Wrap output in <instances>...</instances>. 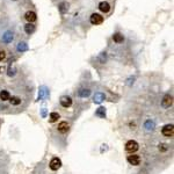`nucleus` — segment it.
Segmentation results:
<instances>
[{
	"label": "nucleus",
	"instance_id": "obj_1",
	"mask_svg": "<svg viewBox=\"0 0 174 174\" xmlns=\"http://www.w3.org/2000/svg\"><path fill=\"white\" fill-rule=\"evenodd\" d=\"M138 148H139V145H138V143L136 142V141H129V142H127V144H125V151L131 153V155L134 152H136Z\"/></svg>",
	"mask_w": 174,
	"mask_h": 174
},
{
	"label": "nucleus",
	"instance_id": "obj_2",
	"mask_svg": "<svg viewBox=\"0 0 174 174\" xmlns=\"http://www.w3.org/2000/svg\"><path fill=\"white\" fill-rule=\"evenodd\" d=\"M161 134L165 136V137H173L174 135L173 124H166V125L161 129Z\"/></svg>",
	"mask_w": 174,
	"mask_h": 174
},
{
	"label": "nucleus",
	"instance_id": "obj_3",
	"mask_svg": "<svg viewBox=\"0 0 174 174\" xmlns=\"http://www.w3.org/2000/svg\"><path fill=\"white\" fill-rule=\"evenodd\" d=\"M172 104H173V97L171 94H166L165 97H162V100H161L162 108H169Z\"/></svg>",
	"mask_w": 174,
	"mask_h": 174
},
{
	"label": "nucleus",
	"instance_id": "obj_4",
	"mask_svg": "<svg viewBox=\"0 0 174 174\" xmlns=\"http://www.w3.org/2000/svg\"><path fill=\"white\" fill-rule=\"evenodd\" d=\"M127 160H128V162H129L130 165H132V166H138V165L141 164L142 159H141V157L138 155H128Z\"/></svg>",
	"mask_w": 174,
	"mask_h": 174
},
{
	"label": "nucleus",
	"instance_id": "obj_5",
	"mask_svg": "<svg viewBox=\"0 0 174 174\" xmlns=\"http://www.w3.org/2000/svg\"><path fill=\"white\" fill-rule=\"evenodd\" d=\"M90 23L92 25H95V26H97V25H101L103 22V16L102 15H100V14L97 13H93L92 15H90Z\"/></svg>",
	"mask_w": 174,
	"mask_h": 174
},
{
	"label": "nucleus",
	"instance_id": "obj_6",
	"mask_svg": "<svg viewBox=\"0 0 174 174\" xmlns=\"http://www.w3.org/2000/svg\"><path fill=\"white\" fill-rule=\"evenodd\" d=\"M60 166H62V161H60V159L57 158V157L52 158L50 164H49V167H50V169H52V171H58V169L60 168Z\"/></svg>",
	"mask_w": 174,
	"mask_h": 174
},
{
	"label": "nucleus",
	"instance_id": "obj_7",
	"mask_svg": "<svg viewBox=\"0 0 174 174\" xmlns=\"http://www.w3.org/2000/svg\"><path fill=\"white\" fill-rule=\"evenodd\" d=\"M25 19L28 21V23H32V22L36 21L37 15H36L35 12H32V11H28V12H26V14H25Z\"/></svg>",
	"mask_w": 174,
	"mask_h": 174
},
{
	"label": "nucleus",
	"instance_id": "obj_8",
	"mask_svg": "<svg viewBox=\"0 0 174 174\" xmlns=\"http://www.w3.org/2000/svg\"><path fill=\"white\" fill-rule=\"evenodd\" d=\"M59 102L62 104V107L69 108V107H71V104H72V99L70 97H62Z\"/></svg>",
	"mask_w": 174,
	"mask_h": 174
},
{
	"label": "nucleus",
	"instance_id": "obj_9",
	"mask_svg": "<svg viewBox=\"0 0 174 174\" xmlns=\"http://www.w3.org/2000/svg\"><path fill=\"white\" fill-rule=\"evenodd\" d=\"M57 130H58V132H60V134H66V132L69 131V123L65 122V121L60 122L58 124Z\"/></svg>",
	"mask_w": 174,
	"mask_h": 174
},
{
	"label": "nucleus",
	"instance_id": "obj_10",
	"mask_svg": "<svg viewBox=\"0 0 174 174\" xmlns=\"http://www.w3.org/2000/svg\"><path fill=\"white\" fill-rule=\"evenodd\" d=\"M99 9L102 12V13H108L110 11V5L107 1H101L99 4Z\"/></svg>",
	"mask_w": 174,
	"mask_h": 174
},
{
	"label": "nucleus",
	"instance_id": "obj_11",
	"mask_svg": "<svg viewBox=\"0 0 174 174\" xmlns=\"http://www.w3.org/2000/svg\"><path fill=\"white\" fill-rule=\"evenodd\" d=\"M11 99V93L6 90H0V100L4 102V101H8Z\"/></svg>",
	"mask_w": 174,
	"mask_h": 174
},
{
	"label": "nucleus",
	"instance_id": "obj_12",
	"mask_svg": "<svg viewBox=\"0 0 174 174\" xmlns=\"http://www.w3.org/2000/svg\"><path fill=\"white\" fill-rule=\"evenodd\" d=\"M106 99V97H104V94L103 93H101V92H97V93H95V95H94V97H93V101H94V103H101Z\"/></svg>",
	"mask_w": 174,
	"mask_h": 174
},
{
	"label": "nucleus",
	"instance_id": "obj_13",
	"mask_svg": "<svg viewBox=\"0 0 174 174\" xmlns=\"http://www.w3.org/2000/svg\"><path fill=\"white\" fill-rule=\"evenodd\" d=\"M14 36H13V32H7L4 36H2V42L4 43H11L13 41Z\"/></svg>",
	"mask_w": 174,
	"mask_h": 174
},
{
	"label": "nucleus",
	"instance_id": "obj_14",
	"mask_svg": "<svg viewBox=\"0 0 174 174\" xmlns=\"http://www.w3.org/2000/svg\"><path fill=\"white\" fill-rule=\"evenodd\" d=\"M48 95V90H46V87L45 86H42L39 88V100H43L44 97H46Z\"/></svg>",
	"mask_w": 174,
	"mask_h": 174
},
{
	"label": "nucleus",
	"instance_id": "obj_15",
	"mask_svg": "<svg viewBox=\"0 0 174 174\" xmlns=\"http://www.w3.org/2000/svg\"><path fill=\"white\" fill-rule=\"evenodd\" d=\"M90 94V90L88 88H81V90L78 92V95L80 97H88Z\"/></svg>",
	"mask_w": 174,
	"mask_h": 174
},
{
	"label": "nucleus",
	"instance_id": "obj_16",
	"mask_svg": "<svg viewBox=\"0 0 174 174\" xmlns=\"http://www.w3.org/2000/svg\"><path fill=\"white\" fill-rule=\"evenodd\" d=\"M155 124L153 121H151V120H148L146 122H145V124H144V128L148 130V131H152V130L155 129Z\"/></svg>",
	"mask_w": 174,
	"mask_h": 174
},
{
	"label": "nucleus",
	"instance_id": "obj_17",
	"mask_svg": "<svg viewBox=\"0 0 174 174\" xmlns=\"http://www.w3.org/2000/svg\"><path fill=\"white\" fill-rule=\"evenodd\" d=\"M60 118V115L58 114V113H56V111H53V113H51L50 114V116H49V121L51 123H55V122H57L58 120Z\"/></svg>",
	"mask_w": 174,
	"mask_h": 174
},
{
	"label": "nucleus",
	"instance_id": "obj_18",
	"mask_svg": "<svg viewBox=\"0 0 174 174\" xmlns=\"http://www.w3.org/2000/svg\"><path fill=\"white\" fill-rule=\"evenodd\" d=\"M113 39H114V42H116V43H122L123 39H124V37H123L122 34L116 32V34H114V35H113Z\"/></svg>",
	"mask_w": 174,
	"mask_h": 174
},
{
	"label": "nucleus",
	"instance_id": "obj_19",
	"mask_svg": "<svg viewBox=\"0 0 174 174\" xmlns=\"http://www.w3.org/2000/svg\"><path fill=\"white\" fill-rule=\"evenodd\" d=\"M9 101H11V104L12 106H19V104H21V97H12L11 99H9Z\"/></svg>",
	"mask_w": 174,
	"mask_h": 174
},
{
	"label": "nucleus",
	"instance_id": "obj_20",
	"mask_svg": "<svg viewBox=\"0 0 174 174\" xmlns=\"http://www.w3.org/2000/svg\"><path fill=\"white\" fill-rule=\"evenodd\" d=\"M34 30H35V26L32 25V23H27L26 26H25V32H27V34H32L34 32Z\"/></svg>",
	"mask_w": 174,
	"mask_h": 174
},
{
	"label": "nucleus",
	"instance_id": "obj_21",
	"mask_svg": "<svg viewBox=\"0 0 174 174\" xmlns=\"http://www.w3.org/2000/svg\"><path fill=\"white\" fill-rule=\"evenodd\" d=\"M95 115L99 116V117H101V118H104V117H106V109H104L103 107H100V108L97 110Z\"/></svg>",
	"mask_w": 174,
	"mask_h": 174
},
{
	"label": "nucleus",
	"instance_id": "obj_22",
	"mask_svg": "<svg viewBox=\"0 0 174 174\" xmlns=\"http://www.w3.org/2000/svg\"><path fill=\"white\" fill-rule=\"evenodd\" d=\"M18 50H19L20 52H23V51H26V50H28V45H27V43H25V42L19 43V45H18Z\"/></svg>",
	"mask_w": 174,
	"mask_h": 174
},
{
	"label": "nucleus",
	"instance_id": "obj_23",
	"mask_svg": "<svg viewBox=\"0 0 174 174\" xmlns=\"http://www.w3.org/2000/svg\"><path fill=\"white\" fill-rule=\"evenodd\" d=\"M159 150H160L161 152H165V151H167L168 150V145L167 144H164V143H162V144L159 145Z\"/></svg>",
	"mask_w": 174,
	"mask_h": 174
},
{
	"label": "nucleus",
	"instance_id": "obj_24",
	"mask_svg": "<svg viewBox=\"0 0 174 174\" xmlns=\"http://www.w3.org/2000/svg\"><path fill=\"white\" fill-rule=\"evenodd\" d=\"M5 58H6V52L4 50H0V62H2Z\"/></svg>",
	"mask_w": 174,
	"mask_h": 174
},
{
	"label": "nucleus",
	"instance_id": "obj_25",
	"mask_svg": "<svg viewBox=\"0 0 174 174\" xmlns=\"http://www.w3.org/2000/svg\"><path fill=\"white\" fill-rule=\"evenodd\" d=\"M15 71H16V70H15V69H12V67H9V71H8V76H9V77H12V76H14V74H15Z\"/></svg>",
	"mask_w": 174,
	"mask_h": 174
},
{
	"label": "nucleus",
	"instance_id": "obj_26",
	"mask_svg": "<svg viewBox=\"0 0 174 174\" xmlns=\"http://www.w3.org/2000/svg\"><path fill=\"white\" fill-rule=\"evenodd\" d=\"M4 71H5V66H0V73H2Z\"/></svg>",
	"mask_w": 174,
	"mask_h": 174
}]
</instances>
